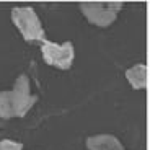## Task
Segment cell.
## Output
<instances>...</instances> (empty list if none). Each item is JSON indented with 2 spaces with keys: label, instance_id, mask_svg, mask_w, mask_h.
<instances>
[{
  "label": "cell",
  "instance_id": "obj_6",
  "mask_svg": "<svg viewBox=\"0 0 150 150\" xmlns=\"http://www.w3.org/2000/svg\"><path fill=\"white\" fill-rule=\"evenodd\" d=\"M126 80L134 90H147L149 80H147V65L144 62L134 64L126 70Z\"/></svg>",
  "mask_w": 150,
  "mask_h": 150
},
{
  "label": "cell",
  "instance_id": "obj_2",
  "mask_svg": "<svg viewBox=\"0 0 150 150\" xmlns=\"http://www.w3.org/2000/svg\"><path fill=\"white\" fill-rule=\"evenodd\" d=\"M11 21L15 28L20 31L26 42H39L46 41L44 28L39 15L33 7H13L10 11Z\"/></svg>",
  "mask_w": 150,
  "mask_h": 150
},
{
  "label": "cell",
  "instance_id": "obj_5",
  "mask_svg": "<svg viewBox=\"0 0 150 150\" xmlns=\"http://www.w3.org/2000/svg\"><path fill=\"white\" fill-rule=\"evenodd\" d=\"M88 150H126L119 139L112 134H95L88 135L85 140Z\"/></svg>",
  "mask_w": 150,
  "mask_h": 150
},
{
  "label": "cell",
  "instance_id": "obj_3",
  "mask_svg": "<svg viewBox=\"0 0 150 150\" xmlns=\"http://www.w3.org/2000/svg\"><path fill=\"white\" fill-rule=\"evenodd\" d=\"M122 2H80L79 8L86 21L98 28H108L117 20Z\"/></svg>",
  "mask_w": 150,
  "mask_h": 150
},
{
  "label": "cell",
  "instance_id": "obj_4",
  "mask_svg": "<svg viewBox=\"0 0 150 150\" xmlns=\"http://www.w3.org/2000/svg\"><path fill=\"white\" fill-rule=\"evenodd\" d=\"M41 54L47 65L59 69V70H69L75 59V47L70 41L59 44V42H52L46 39L41 42Z\"/></svg>",
  "mask_w": 150,
  "mask_h": 150
},
{
  "label": "cell",
  "instance_id": "obj_7",
  "mask_svg": "<svg viewBox=\"0 0 150 150\" xmlns=\"http://www.w3.org/2000/svg\"><path fill=\"white\" fill-rule=\"evenodd\" d=\"M0 150H23V144L18 140L2 139L0 140Z\"/></svg>",
  "mask_w": 150,
  "mask_h": 150
},
{
  "label": "cell",
  "instance_id": "obj_1",
  "mask_svg": "<svg viewBox=\"0 0 150 150\" xmlns=\"http://www.w3.org/2000/svg\"><path fill=\"white\" fill-rule=\"evenodd\" d=\"M38 96L31 91L30 77L18 75L10 90L0 91V119H21L31 111Z\"/></svg>",
  "mask_w": 150,
  "mask_h": 150
}]
</instances>
